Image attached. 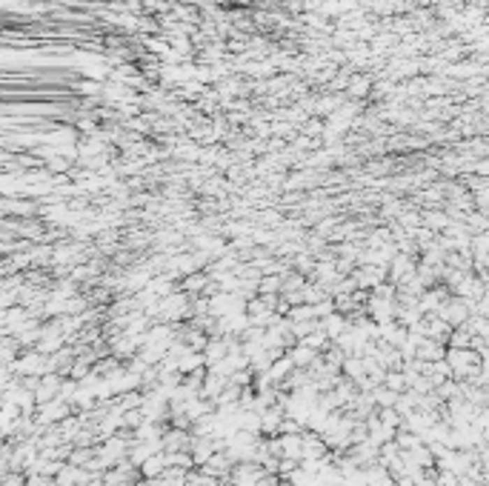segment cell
Segmentation results:
<instances>
[{"label": "cell", "instance_id": "2", "mask_svg": "<svg viewBox=\"0 0 489 486\" xmlns=\"http://www.w3.org/2000/svg\"><path fill=\"white\" fill-rule=\"evenodd\" d=\"M412 332H418V335H423V338H430V341H438V344H446V346H449L452 326H449L441 315H423Z\"/></svg>", "mask_w": 489, "mask_h": 486}, {"label": "cell", "instance_id": "7", "mask_svg": "<svg viewBox=\"0 0 489 486\" xmlns=\"http://www.w3.org/2000/svg\"><path fill=\"white\" fill-rule=\"evenodd\" d=\"M166 469H169V464H166V452H158V455H152V458L140 466V475L149 478V480H158V478H163Z\"/></svg>", "mask_w": 489, "mask_h": 486}, {"label": "cell", "instance_id": "13", "mask_svg": "<svg viewBox=\"0 0 489 486\" xmlns=\"http://www.w3.org/2000/svg\"><path fill=\"white\" fill-rule=\"evenodd\" d=\"M426 226L430 229H438V232H446V226L452 223V221H446V215H441V212H430V215H426V221H423Z\"/></svg>", "mask_w": 489, "mask_h": 486}, {"label": "cell", "instance_id": "8", "mask_svg": "<svg viewBox=\"0 0 489 486\" xmlns=\"http://www.w3.org/2000/svg\"><path fill=\"white\" fill-rule=\"evenodd\" d=\"M303 432H307V429H303ZM303 432L300 435H278L281 446H284V458H292V461L303 464Z\"/></svg>", "mask_w": 489, "mask_h": 486}, {"label": "cell", "instance_id": "5", "mask_svg": "<svg viewBox=\"0 0 489 486\" xmlns=\"http://www.w3.org/2000/svg\"><path fill=\"white\" fill-rule=\"evenodd\" d=\"M286 355H289V360L295 363V369H309L312 363H315V360L321 358V352L309 349L307 344H300V341H298V344H295V346H292V349H289Z\"/></svg>", "mask_w": 489, "mask_h": 486}, {"label": "cell", "instance_id": "6", "mask_svg": "<svg viewBox=\"0 0 489 486\" xmlns=\"http://www.w3.org/2000/svg\"><path fill=\"white\" fill-rule=\"evenodd\" d=\"M321 326H323V332L329 335V341H338V338L344 335V332H346L352 323H349V318H346V315H341V312H332L329 318H323V321H321Z\"/></svg>", "mask_w": 489, "mask_h": 486}, {"label": "cell", "instance_id": "10", "mask_svg": "<svg viewBox=\"0 0 489 486\" xmlns=\"http://www.w3.org/2000/svg\"><path fill=\"white\" fill-rule=\"evenodd\" d=\"M475 341L478 338L469 332V326H458L449 335V349H475Z\"/></svg>", "mask_w": 489, "mask_h": 486}, {"label": "cell", "instance_id": "11", "mask_svg": "<svg viewBox=\"0 0 489 486\" xmlns=\"http://www.w3.org/2000/svg\"><path fill=\"white\" fill-rule=\"evenodd\" d=\"M344 378H349V381L366 378V358H363V355H349V358H346V363H344Z\"/></svg>", "mask_w": 489, "mask_h": 486}, {"label": "cell", "instance_id": "3", "mask_svg": "<svg viewBox=\"0 0 489 486\" xmlns=\"http://www.w3.org/2000/svg\"><path fill=\"white\" fill-rule=\"evenodd\" d=\"M64 381H66V375H57V372L43 375L41 383H38V389H35V395H38V406H41V404H49V401H54V398H60Z\"/></svg>", "mask_w": 489, "mask_h": 486}, {"label": "cell", "instance_id": "12", "mask_svg": "<svg viewBox=\"0 0 489 486\" xmlns=\"http://www.w3.org/2000/svg\"><path fill=\"white\" fill-rule=\"evenodd\" d=\"M286 275H263L258 284V295H281Z\"/></svg>", "mask_w": 489, "mask_h": 486}, {"label": "cell", "instance_id": "1", "mask_svg": "<svg viewBox=\"0 0 489 486\" xmlns=\"http://www.w3.org/2000/svg\"><path fill=\"white\" fill-rule=\"evenodd\" d=\"M446 360L455 381H472L481 375V352L478 349H446Z\"/></svg>", "mask_w": 489, "mask_h": 486}, {"label": "cell", "instance_id": "9", "mask_svg": "<svg viewBox=\"0 0 489 486\" xmlns=\"http://www.w3.org/2000/svg\"><path fill=\"white\" fill-rule=\"evenodd\" d=\"M183 483H187V486H224V480H221V478L209 475L203 466L189 469V472H187V478H183Z\"/></svg>", "mask_w": 489, "mask_h": 486}, {"label": "cell", "instance_id": "4", "mask_svg": "<svg viewBox=\"0 0 489 486\" xmlns=\"http://www.w3.org/2000/svg\"><path fill=\"white\" fill-rule=\"evenodd\" d=\"M446 349H449L446 344H438V341H430V338L421 335L415 358H418V360H426V363H435V360H444V358H446Z\"/></svg>", "mask_w": 489, "mask_h": 486}]
</instances>
